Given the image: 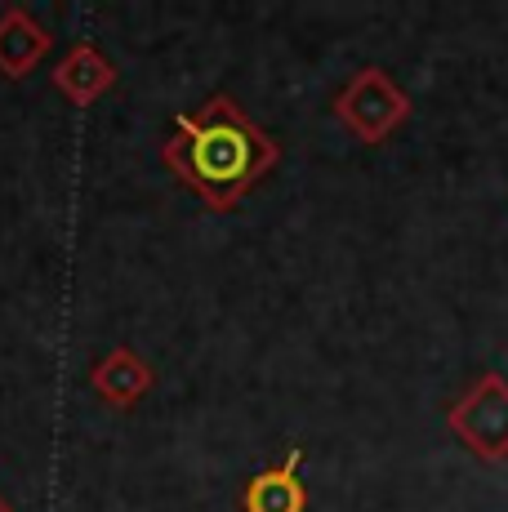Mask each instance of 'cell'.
I'll return each mask as SVG.
<instances>
[{
	"mask_svg": "<svg viewBox=\"0 0 508 512\" xmlns=\"http://www.w3.org/2000/svg\"><path fill=\"white\" fill-rule=\"evenodd\" d=\"M281 143L254 125L232 94H210L174 121L161 143V165L210 210H232L272 174Z\"/></svg>",
	"mask_w": 508,
	"mask_h": 512,
	"instance_id": "1",
	"label": "cell"
},
{
	"mask_svg": "<svg viewBox=\"0 0 508 512\" xmlns=\"http://www.w3.org/2000/svg\"><path fill=\"white\" fill-rule=\"evenodd\" d=\"M335 121L357 143L379 147L410 121V94L384 67H361L348 76V85L335 94Z\"/></svg>",
	"mask_w": 508,
	"mask_h": 512,
	"instance_id": "2",
	"label": "cell"
},
{
	"mask_svg": "<svg viewBox=\"0 0 508 512\" xmlns=\"http://www.w3.org/2000/svg\"><path fill=\"white\" fill-rule=\"evenodd\" d=\"M446 428L482 464H508V379L500 370L477 374L446 406Z\"/></svg>",
	"mask_w": 508,
	"mask_h": 512,
	"instance_id": "3",
	"label": "cell"
},
{
	"mask_svg": "<svg viewBox=\"0 0 508 512\" xmlns=\"http://www.w3.org/2000/svg\"><path fill=\"white\" fill-rule=\"evenodd\" d=\"M304 450H290L281 464L259 468L241 490V512H308V486L299 477Z\"/></svg>",
	"mask_w": 508,
	"mask_h": 512,
	"instance_id": "4",
	"label": "cell"
},
{
	"mask_svg": "<svg viewBox=\"0 0 508 512\" xmlns=\"http://www.w3.org/2000/svg\"><path fill=\"white\" fill-rule=\"evenodd\" d=\"M116 85V63L94 41H76L67 58L54 67V90L76 107H90Z\"/></svg>",
	"mask_w": 508,
	"mask_h": 512,
	"instance_id": "5",
	"label": "cell"
},
{
	"mask_svg": "<svg viewBox=\"0 0 508 512\" xmlns=\"http://www.w3.org/2000/svg\"><path fill=\"white\" fill-rule=\"evenodd\" d=\"M90 388L99 392L107 406L134 410V406H139V401L156 388V370H152L134 348H112L103 361H94Z\"/></svg>",
	"mask_w": 508,
	"mask_h": 512,
	"instance_id": "6",
	"label": "cell"
},
{
	"mask_svg": "<svg viewBox=\"0 0 508 512\" xmlns=\"http://www.w3.org/2000/svg\"><path fill=\"white\" fill-rule=\"evenodd\" d=\"M54 36L27 14L23 5H9L0 14V76L5 81H23L45 54H50Z\"/></svg>",
	"mask_w": 508,
	"mask_h": 512,
	"instance_id": "7",
	"label": "cell"
},
{
	"mask_svg": "<svg viewBox=\"0 0 508 512\" xmlns=\"http://www.w3.org/2000/svg\"><path fill=\"white\" fill-rule=\"evenodd\" d=\"M0 512H14V508H9V504H5V499H0Z\"/></svg>",
	"mask_w": 508,
	"mask_h": 512,
	"instance_id": "8",
	"label": "cell"
}]
</instances>
